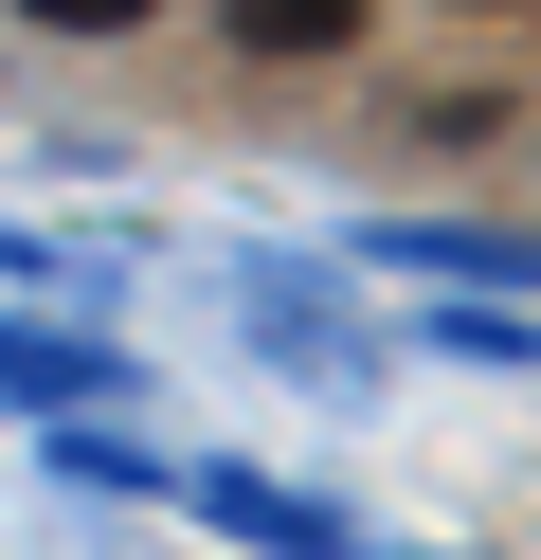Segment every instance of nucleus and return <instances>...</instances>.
Returning a JSON list of instances; mask_svg holds the SVG:
<instances>
[{"mask_svg": "<svg viewBox=\"0 0 541 560\" xmlns=\"http://www.w3.org/2000/svg\"><path fill=\"white\" fill-rule=\"evenodd\" d=\"M36 19H55V37H127L144 0H36Z\"/></svg>", "mask_w": 541, "mask_h": 560, "instance_id": "obj_2", "label": "nucleus"}, {"mask_svg": "<svg viewBox=\"0 0 541 560\" xmlns=\"http://www.w3.org/2000/svg\"><path fill=\"white\" fill-rule=\"evenodd\" d=\"M235 37H252V55H343L361 0H235Z\"/></svg>", "mask_w": 541, "mask_h": 560, "instance_id": "obj_1", "label": "nucleus"}]
</instances>
